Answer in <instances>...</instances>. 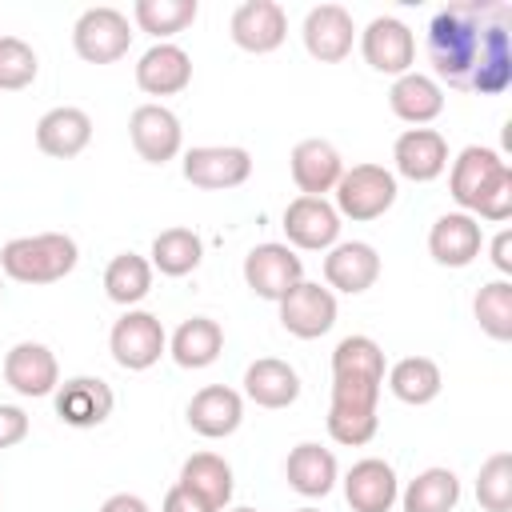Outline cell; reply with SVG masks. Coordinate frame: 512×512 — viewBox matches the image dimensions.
Segmentation results:
<instances>
[{"instance_id":"obj_10","label":"cell","mask_w":512,"mask_h":512,"mask_svg":"<svg viewBox=\"0 0 512 512\" xmlns=\"http://www.w3.org/2000/svg\"><path fill=\"white\" fill-rule=\"evenodd\" d=\"M360 52H364V60H368L372 72L404 76V72H412V60H416V36H412V28L404 20L376 16L360 32Z\"/></svg>"},{"instance_id":"obj_17","label":"cell","mask_w":512,"mask_h":512,"mask_svg":"<svg viewBox=\"0 0 512 512\" xmlns=\"http://www.w3.org/2000/svg\"><path fill=\"white\" fill-rule=\"evenodd\" d=\"M344 500L352 512H392V504L400 500V480L392 464L380 456L356 460L344 476Z\"/></svg>"},{"instance_id":"obj_35","label":"cell","mask_w":512,"mask_h":512,"mask_svg":"<svg viewBox=\"0 0 512 512\" xmlns=\"http://www.w3.org/2000/svg\"><path fill=\"white\" fill-rule=\"evenodd\" d=\"M204 260V244L192 228H164L156 240H152V268L160 276H188L196 272V264Z\"/></svg>"},{"instance_id":"obj_11","label":"cell","mask_w":512,"mask_h":512,"mask_svg":"<svg viewBox=\"0 0 512 512\" xmlns=\"http://www.w3.org/2000/svg\"><path fill=\"white\" fill-rule=\"evenodd\" d=\"M284 236L292 248L328 252L340 244V212L324 196H296L284 208Z\"/></svg>"},{"instance_id":"obj_5","label":"cell","mask_w":512,"mask_h":512,"mask_svg":"<svg viewBox=\"0 0 512 512\" xmlns=\"http://www.w3.org/2000/svg\"><path fill=\"white\" fill-rule=\"evenodd\" d=\"M336 212L348 220H380L396 204V176L384 164H352L336 180Z\"/></svg>"},{"instance_id":"obj_9","label":"cell","mask_w":512,"mask_h":512,"mask_svg":"<svg viewBox=\"0 0 512 512\" xmlns=\"http://www.w3.org/2000/svg\"><path fill=\"white\" fill-rule=\"evenodd\" d=\"M252 176V152L236 144H204L184 152V180L208 192L240 188Z\"/></svg>"},{"instance_id":"obj_34","label":"cell","mask_w":512,"mask_h":512,"mask_svg":"<svg viewBox=\"0 0 512 512\" xmlns=\"http://www.w3.org/2000/svg\"><path fill=\"white\" fill-rule=\"evenodd\" d=\"M200 4L196 0H136L132 4V20L140 32L156 36V44H168V36L184 32L196 20Z\"/></svg>"},{"instance_id":"obj_44","label":"cell","mask_w":512,"mask_h":512,"mask_svg":"<svg viewBox=\"0 0 512 512\" xmlns=\"http://www.w3.org/2000/svg\"><path fill=\"white\" fill-rule=\"evenodd\" d=\"M232 512H256V508H232Z\"/></svg>"},{"instance_id":"obj_42","label":"cell","mask_w":512,"mask_h":512,"mask_svg":"<svg viewBox=\"0 0 512 512\" xmlns=\"http://www.w3.org/2000/svg\"><path fill=\"white\" fill-rule=\"evenodd\" d=\"M492 264L508 276L512 272V232L504 228V232H496V240H492Z\"/></svg>"},{"instance_id":"obj_13","label":"cell","mask_w":512,"mask_h":512,"mask_svg":"<svg viewBox=\"0 0 512 512\" xmlns=\"http://www.w3.org/2000/svg\"><path fill=\"white\" fill-rule=\"evenodd\" d=\"M4 384L20 396H52L60 388V364L52 356L48 344H36V340H20L8 348L4 356Z\"/></svg>"},{"instance_id":"obj_31","label":"cell","mask_w":512,"mask_h":512,"mask_svg":"<svg viewBox=\"0 0 512 512\" xmlns=\"http://www.w3.org/2000/svg\"><path fill=\"white\" fill-rule=\"evenodd\" d=\"M460 504V480L452 468H424L400 492L404 512H452Z\"/></svg>"},{"instance_id":"obj_26","label":"cell","mask_w":512,"mask_h":512,"mask_svg":"<svg viewBox=\"0 0 512 512\" xmlns=\"http://www.w3.org/2000/svg\"><path fill=\"white\" fill-rule=\"evenodd\" d=\"M244 396L260 408H288L300 396V376L288 360L260 356L244 368Z\"/></svg>"},{"instance_id":"obj_1","label":"cell","mask_w":512,"mask_h":512,"mask_svg":"<svg viewBox=\"0 0 512 512\" xmlns=\"http://www.w3.org/2000/svg\"><path fill=\"white\" fill-rule=\"evenodd\" d=\"M428 64L436 84L500 96L512 84V4L464 0L440 8L428 24Z\"/></svg>"},{"instance_id":"obj_38","label":"cell","mask_w":512,"mask_h":512,"mask_svg":"<svg viewBox=\"0 0 512 512\" xmlns=\"http://www.w3.org/2000/svg\"><path fill=\"white\" fill-rule=\"evenodd\" d=\"M476 500H480L484 512H508L512 508V456L508 452H492L480 464Z\"/></svg>"},{"instance_id":"obj_20","label":"cell","mask_w":512,"mask_h":512,"mask_svg":"<svg viewBox=\"0 0 512 512\" xmlns=\"http://www.w3.org/2000/svg\"><path fill=\"white\" fill-rule=\"evenodd\" d=\"M112 388L100 376H72L56 388V416L72 428H96L112 416Z\"/></svg>"},{"instance_id":"obj_33","label":"cell","mask_w":512,"mask_h":512,"mask_svg":"<svg viewBox=\"0 0 512 512\" xmlns=\"http://www.w3.org/2000/svg\"><path fill=\"white\" fill-rule=\"evenodd\" d=\"M104 292H108L112 304H124V308L140 304L152 292V264L136 252L112 256L108 268H104Z\"/></svg>"},{"instance_id":"obj_12","label":"cell","mask_w":512,"mask_h":512,"mask_svg":"<svg viewBox=\"0 0 512 512\" xmlns=\"http://www.w3.org/2000/svg\"><path fill=\"white\" fill-rule=\"evenodd\" d=\"M280 324L296 340H316L336 324V296L324 284L300 280L284 300H280Z\"/></svg>"},{"instance_id":"obj_21","label":"cell","mask_w":512,"mask_h":512,"mask_svg":"<svg viewBox=\"0 0 512 512\" xmlns=\"http://www.w3.org/2000/svg\"><path fill=\"white\" fill-rule=\"evenodd\" d=\"M480 244H484L480 220L468 212H444L428 232V252L444 268H468L480 256Z\"/></svg>"},{"instance_id":"obj_4","label":"cell","mask_w":512,"mask_h":512,"mask_svg":"<svg viewBox=\"0 0 512 512\" xmlns=\"http://www.w3.org/2000/svg\"><path fill=\"white\" fill-rule=\"evenodd\" d=\"M380 380H364V376H332V408H328V436L336 444L360 448L376 436L380 416Z\"/></svg>"},{"instance_id":"obj_14","label":"cell","mask_w":512,"mask_h":512,"mask_svg":"<svg viewBox=\"0 0 512 512\" xmlns=\"http://www.w3.org/2000/svg\"><path fill=\"white\" fill-rule=\"evenodd\" d=\"M228 32H232V44L244 48V52H276L288 36V16L276 0H244L232 20H228Z\"/></svg>"},{"instance_id":"obj_27","label":"cell","mask_w":512,"mask_h":512,"mask_svg":"<svg viewBox=\"0 0 512 512\" xmlns=\"http://www.w3.org/2000/svg\"><path fill=\"white\" fill-rule=\"evenodd\" d=\"M336 472H340V468H336V456H332L328 448L312 444V440L296 444V448L288 452V464H284L288 488L300 492V496H308V500L328 496V492L336 488Z\"/></svg>"},{"instance_id":"obj_8","label":"cell","mask_w":512,"mask_h":512,"mask_svg":"<svg viewBox=\"0 0 512 512\" xmlns=\"http://www.w3.org/2000/svg\"><path fill=\"white\" fill-rule=\"evenodd\" d=\"M304 280V260L288 248V244H256L248 256H244V284L260 296V300H284L296 284Z\"/></svg>"},{"instance_id":"obj_25","label":"cell","mask_w":512,"mask_h":512,"mask_svg":"<svg viewBox=\"0 0 512 512\" xmlns=\"http://www.w3.org/2000/svg\"><path fill=\"white\" fill-rule=\"evenodd\" d=\"M136 84L148 96H176L192 84V56L180 44H152L136 64Z\"/></svg>"},{"instance_id":"obj_37","label":"cell","mask_w":512,"mask_h":512,"mask_svg":"<svg viewBox=\"0 0 512 512\" xmlns=\"http://www.w3.org/2000/svg\"><path fill=\"white\" fill-rule=\"evenodd\" d=\"M472 312L480 320V332L492 340H512V284L508 280H492L476 292Z\"/></svg>"},{"instance_id":"obj_15","label":"cell","mask_w":512,"mask_h":512,"mask_svg":"<svg viewBox=\"0 0 512 512\" xmlns=\"http://www.w3.org/2000/svg\"><path fill=\"white\" fill-rule=\"evenodd\" d=\"M300 36H304V48H308L312 60L340 64L352 52L356 24H352V12L348 8H340V4H316V8H308Z\"/></svg>"},{"instance_id":"obj_45","label":"cell","mask_w":512,"mask_h":512,"mask_svg":"<svg viewBox=\"0 0 512 512\" xmlns=\"http://www.w3.org/2000/svg\"><path fill=\"white\" fill-rule=\"evenodd\" d=\"M296 512H320V508H296Z\"/></svg>"},{"instance_id":"obj_16","label":"cell","mask_w":512,"mask_h":512,"mask_svg":"<svg viewBox=\"0 0 512 512\" xmlns=\"http://www.w3.org/2000/svg\"><path fill=\"white\" fill-rule=\"evenodd\" d=\"M128 136H132V148L140 152V160H148V164H168L184 144L180 120L164 104H140L128 120Z\"/></svg>"},{"instance_id":"obj_18","label":"cell","mask_w":512,"mask_h":512,"mask_svg":"<svg viewBox=\"0 0 512 512\" xmlns=\"http://www.w3.org/2000/svg\"><path fill=\"white\" fill-rule=\"evenodd\" d=\"M396 172L412 184H428L448 168V140L436 128H408L392 144Z\"/></svg>"},{"instance_id":"obj_2","label":"cell","mask_w":512,"mask_h":512,"mask_svg":"<svg viewBox=\"0 0 512 512\" xmlns=\"http://www.w3.org/2000/svg\"><path fill=\"white\" fill-rule=\"evenodd\" d=\"M448 192L460 204V212L480 220H508L512 216V168L496 148L468 144L448 172Z\"/></svg>"},{"instance_id":"obj_46","label":"cell","mask_w":512,"mask_h":512,"mask_svg":"<svg viewBox=\"0 0 512 512\" xmlns=\"http://www.w3.org/2000/svg\"><path fill=\"white\" fill-rule=\"evenodd\" d=\"M0 276H4V272H0ZM0 292H4V280H0Z\"/></svg>"},{"instance_id":"obj_23","label":"cell","mask_w":512,"mask_h":512,"mask_svg":"<svg viewBox=\"0 0 512 512\" xmlns=\"http://www.w3.org/2000/svg\"><path fill=\"white\" fill-rule=\"evenodd\" d=\"M88 140H92V116L84 108L60 104V108H48L36 120V148L44 156L72 160V156H80L88 148Z\"/></svg>"},{"instance_id":"obj_39","label":"cell","mask_w":512,"mask_h":512,"mask_svg":"<svg viewBox=\"0 0 512 512\" xmlns=\"http://www.w3.org/2000/svg\"><path fill=\"white\" fill-rule=\"evenodd\" d=\"M40 60L20 36H0V92H20L36 80Z\"/></svg>"},{"instance_id":"obj_3","label":"cell","mask_w":512,"mask_h":512,"mask_svg":"<svg viewBox=\"0 0 512 512\" xmlns=\"http://www.w3.org/2000/svg\"><path fill=\"white\" fill-rule=\"evenodd\" d=\"M76 260H80V248L64 232L16 236L0 248V272L16 284H56L76 268Z\"/></svg>"},{"instance_id":"obj_30","label":"cell","mask_w":512,"mask_h":512,"mask_svg":"<svg viewBox=\"0 0 512 512\" xmlns=\"http://www.w3.org/2000/svg\"><path fill=\"white\" fill-rule=\"evenodd\" d=\"M444 388V376H440V364L428 360V356H404L388 368V392L400 400V404H432Z\"/></svg>"},{"instance_id":"obj_36","label":"cell","mask_w":512,"mask_h":512,"mask_svg":"<svg viewBox=\"0 0 512 512\" xmlns=\"http://www.w3.org/2000/svg\"><path fill=\"white\" fill-rule=\"evenodd\" d=\"M332 376H364L384 384V348L372 336H344L332 348Z\"/></svg>"},{"instance_id":"obj_40","label":"cell","mask_w":512,"mask_h":512,"mask_svg":"<svg viewBox=\"0 0 512 512\" xmlns=\"http://www.w3.org/2000/svg\"><path fill=\"white\" fill-rule=\"evenodd\" d=\"M28 436V416L16 404H0V448H12Z\"/></svg>"},{"instance_id":"obj_19","label":"cell","mask_w":512,"mask_h":512,"mask_svg":"<svg viewBox=\"0 0 512 512\" xmlns=\"http://www.w3.org/2000/svg\"><path fill=\"white\" fill-rule=\"evenodd\" d=\"M376 276H380V252L368 240H340L324 256V280L336 292H348V296L368 292Z\"/></svg>"},{"instance_id":"obj_6","label":"cell","mask_w":512,"mask_h":512,"mask_svg":"<svg viewBox=\"0 0 512 512\" xmlns=\"http://www.w3.org/2000/svg\"><path fill=\"white\" fill-rule=\"evenodd\" d=\"M128 44H132V24L120 8H108V4L84 8L80 20L72 24V48L88 64H112L128 52Z\"/></svg>"},{"instance_id":"obj_41","label":"cell","mask_w":512,"mask_h":512,"mask_svg":"<svg viewBox=\"0 0 512 512\" xmlns=\"http://www.w3.org/2000/svg\"><path fill=\"white\" fill-rule=\"evenodd\" d=\"M160 512H216L212 504H204L196 492H188L184 484H176V488H168V496H164V508Z\"/></svg>"},{"instance_id":"obj_29","label":"cell","mask_w":512,"mask_h":512,"mask_svg":"<svg viewBox=\"0 0 512 512\" xmlns=\"http://www.w3.org/2000/svg\"><path fill=\"white\" fill-rule=\"evenodd\" d=\"M168 352L180 368H208L224 352V328L212 316H192L172 332Z\"/></svg>"},{"instance_id":"obj_24","label":"cell","mask_w":512,"mask_h":512,"mask_svg":"<svg viewBox=\"0 0 512 512\" xmlns=\"http://www.w3.org/2000/svg\"><path fill=\"white\" fill-rule=\"evenodd\" d=\"M288 168H292V180H296L300 196H324L344 176V160H340L336 144H328L320 136L300 140L292 148V156H288Z\"/></svg>"},{"instance_id":"obj_32","label":"cell","mask_w":512,"mask_h":512,"mask_svg":"<svg viewBox=\"0 0 512 512\" xmlns=\"http://www.w3.org/2000/svg\"><path fill=\"white\" fill-rule=\"evenodd\" d=\"M180 484H184L188 492H196L204 504H212L216 512L232 500V468H228V460L216 456V452H196V456H188L184 468H180Z\"/></svg>"},{"instance_id":"obj_43","label":"cell","mask_w":512,"mask_h":512,"mask_svg":"<svg viewBox=\"0 0 512 512\" xmlns=\"http://www.w3.org/2000/svg\"><path fill=\"white\" fill-rule=\"evenodd\" d=\"M100 512H148V504L140 496H132V492H116V496H108L100 504Z\"/></svg>"},{"instance_id":"obj_22","label":"cell","mask_w":512,"mask_h":512,"mask_svg":"<svg viewBox=\"0 0 512 512\" xmlns=\"http://www.w3.org/2000/svg\"><path fill=\"white\" fill-rule=\"evenodd\" d=\"M240 420H244V400L228 384H208L188 400V428L196 436L224 440L240 428Z\"/></svg>"},{"instance_id":"obj_7","label":"cell","mask_w":512,"mask_h":512,"mask_svg":"<svg viewBox=\"0 0 512 512\" xmlns=\"http://www.w3.org/2000/svg\"><path fill=\"white\" fill-rule=\"evenodd\" d=\"M108 348H112V360L128 372H144L152 368L164 352H168V336H164V324L144 312V308H128L112 332H108Z\"/></svg>"},{"instance_id":"obj_28","label":"cell","mask_w":512,"mask_h":512,"mask_svg":"<svg viewBox=\"0 0 512 512\" xmlns=\"http://www.w3.org/2000/svg\"><path fill=\"white\" fill-rule=\"evenodd\" d=\"M388 104L404 124H428L444 112V88L424 72H404L388 88Z\"/></svg>"}]
</instances>
